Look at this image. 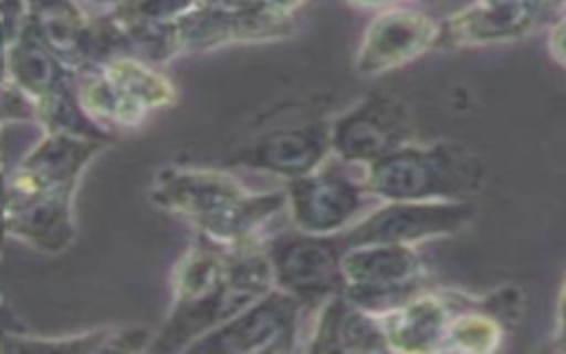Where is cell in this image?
Here are the masks:
<instances>
[{
  "instance_id": "1",
  "label": "cell",
  "mask_w": 566,
  "mask_h": 354,
  "mask_svg": "<svg viewBox=\"0 0 566 354\" xmlns=\"http://www.w3.org/2000/svg\"><path fill=\"white\" fill-rule=\"evenodd\" d=\"M365 173V186L380 201H469L484 179L480 159L458 144H402Z\"/></svg>"
},
{
  "instance_id": "2",
  "label": "cell",
  "mask_w": 566,
  "mask_h": 354,
  "mask_svg": "<svg viewBox=\"0 0 566 354\" xmlns=\"http://www.w3.org/2000/svg\"><path fill=\"white\" fill-rule=\"evenodd\" d=\"M166 204L192 217L221 241H243L285 208V192H248L237 179L188 170L166 179Z\"/></svg>"
},
{
  "instance_id": "3",
  "label": "cell",
  "mask_w": 566,
  "mask_h": 354,
  "mask_svg": "<svg viewBox=\"0 0 566 354\" xmlns=\"http://www.w3.org/2000/svg\"><path fill=\"white\" fill-rule=\"evenodd\" d=\"M340 294L365 312L382 316L424 290V266L413 246H345Z\"/></svg>"
},
{
  "instance_id": "4",
  "label": "cell",
  "mask_w": 566,
  "mask_h": 354,
  "mask_svg": "<svg viewBox=\"0 0 566 354\" xmlns=\"http://www.w3.org/2000/svg\"><path fill=\"white\" fill-rule=\"evenodd\" d=\"M285 208L296 230L312 235H340L363 217L376 199L365 179L349 177L338 157L325 159L312 173L290 181Z\"/></svg>"
},
{
  "instance_id": "5",
  "label": "cell",
  "mask_w": 566,
  "mask_h": 354,
  "mask_svg": "<svg viewBox=\"0 0 566 354\" xmlns=\"http://www.w3.org/2000/svg\"><path fill=\"white\" fill-rule=\"evenodd\" d=\"M343 252L345 243L336 235L303 230L285 232L265 248L274 285L303 305L323 303L343 290Z\"/></svg>"
},
{
  "instance_id": "6",
  "label": "cell",
  "mask_w": 566,
  "mask_h": 354,
  "mask_svg": "<svg viewBox=\"0 0 566 354\" xmlns=\"http://www.w3.org/2000/svg\"><path fill=\"white\" fill-rule=\"evenodd\" d=\"M303 303L281 288H272L234 316L212 327L190 350L197 352H290L298 339Z\"/></svg>"
},
{
  "instance_id": "7",
  "label": "cell",
  "mask_w": 566,
  "mask_h": 354,
  "mask_svg": "<svg viewBox=\"0 0 566 354\" xmlns=\"http://www.w3.org/2000/svg\"><path fill=\"white\" fill-rule=\"evenodd\" d=\"M471 215L469 201H385L340 232V239L345 246H416L462 230Z\"/></svg>"
},
{
  "instance_id": "8",
  "label": "cell",
  "mask_w": 566,
  "mask_h": 354,
  "mask_svg": "<svg viewBox=\"0 0 566 354\" xmlns=\"http://www.w3.org/2000/svg\"><path fill=\"white\" fill-rule=\"evenodd\" d=\"M409 131V115L400 102L367 97L329 124V142L340 162L369 166L407 144Z\"/></svg>"
},
{
  "instance_id": "9",
  "label": "cell",
  "mask_w": 566,
  "mask_h": 354,
  "mask_svg": "<svg viewBox=\"0 0 566 354\" xmlns=\"http://www.w3.org/2000/svg\"><path fill=\"white\" fill-rule=\"evenodd\" d=\"M332 150L327 122H303L268 131L237 153V164L296 179L321 166Z\"/></svg>"
},
{
  "instance_id": "10",
  "label": "cell",
  "mask_w": 566,
  "mask_h": 354,
  "mask_svg": "<svg viewBox=\"0 0 566 354\" xmlns=\"http://www.w3.org/2000/svg\"><path fill=\"white\" fill-rule=\"evenodd\" d=\"M433 20L413 9H387L365 31L356 69L363 75L394 71L436 44Z\"/></svg>"
},
{
  "instance_id": "11",
  "label": "cell",
  "mask_w": 566,
  "mask_h": 354,
  "mask_svg": "<svg viewBox=\"0 0 566 354\" xmlns=\"http://www.w3.org/2000/svg\"><path fill=\"white\" fill-rule=\"evenodd\" d=\"M312 352H380L389 350L380 316L360 310L340 292L321 303L314 323Z\"/></svg>"
},
{
  "instance_id": "12",
  "label": "cell",
  "mask_w": 566,
  "mask_h": 354,
  "mask_svg": "<svg viewBox=\"0 0 566 354\" xmlns=\"http://www.w3.org/2000/svg\"><path fill=\"white\" fill-rule=\"evenodd\" d=\"M535 2H478L449 18L436 35L438 44L478 46L524 35L533 24Z\"/></svg>"
},
{
  "instance_id": "13",
  "label": "cell",
  "mask_w": 566,
  "mask_h": 354,
  "mask_svg": "<svg viewBox=\"0 0 566 354\" xmlns=\"http://www.w3.org/2000/svg\"><path fill=\"white\" fill-rule=\"evenodd\" d=\"M451 319V301L427 294L424 290L380 316L389 350L402 352H431L442 347Z\"/></svg>"
},
{
  "instance_id": "14",
  "label": "cell",
  "mask_w": 566,
  "mask_h": 354,
  "mask_svg": "<svg viewBox=\"0 0 566 354\" xmlns=\"http://www.w3.org/2000/svg\"><path fill=\"white\" fill-rule=\"evenodd\" d=\"M93 146L73 139L69 135H55L46 139L22 166V181L29 188L42 190H62V186L80 170L88 159Z\"/></svg>"
},
{
  "instance_id": "15",
  "label": "cell",
  "mask_w": 566,
  "mask_h": 354,
  "mask_svg": "<svg viewBox=\"0 0 566 354\" xmlns=\"http://www.w3.org/2000/svg\"><path fill=\"white\" fill-rule=\"evenodd\" d=\"M9 64L22 88L35 95H51L57 88L60 71L53 53H49L38 40L22 35L9 55Z\"/></svg>"
},
{
  "instance_id": "16",
  "label": "cell",
  "mask_w": 566,
  "mask_h": 354,
  "mask_svg": "<svg viewBox=\"0 0 566 354\" xmlns=\"http://www.w3.org/2000/svg\"><path fill=\"white\" fill-rule=\"evenodd\" d=\"M500 339L502 327L493 316L484 312H460L453 314L442 347L462 352H489L497 347Z\"/></svg>"
},
{
  "instance_id": "17",
  "label": "cell",
  "mask_w": 566,
  "mask_h": 354,
  "mask_svg": "<svg viewBox=\"0 0 566 354\" xmlns=\"http://www.w3.org/2000/svg\"><path fill=\"white\" fill-rule=\"evenodd\" d=\"M62 195V192H57ZM57 195L42 197L35 204H27L22 210L15 212V228L33 241H51L53 235L69 230L66 226V204ZM15 230V232H18ZM53 243V241H51Z\"/></svg>"
},
{
  "instance_id": "18",
  "label": "cell",
  "mask_w": 566,
  "mask_h": 354,
  "mask_svg": "<svg viewBox=\"0 0 566 354\" xmlns=\"http://www.w3.org/2000/svg\"><path fill=\"white\" fill-rule=\"evenodd\" d=\"M551 51L553 58L566 66V18L557 22L555 29L551 31Z\"/></svg>"
},
{
  "instance_id": "19",
  "label": "cell",
  "mask_w": 566,
  "mask_h": 354,
  "mask_svg": "<svg viewBox=\"0 0 566 354\" xmlns=\"http://www.w3.org/2000/svg\"><path fill=\"white\" fill-rule=\"evenodd\" d=\"M557 323H559V347L566 350V279H564V285H562V292H559V308H557Z\"/></svg>"
},
{
  "instance_id": "20",
  "label": "cell",
  "mask_w": 566,
  "mask_h": 354,
  "mask_svg": "<svg viewBox=\"0 0 566 354\" xmlns=\"http://www.w3.org/2000/svg\"><path fill=\"white\" fill-rule=\"evenodd\" d=\"M263 9H272V11H279V13H287L292 15V11L296 7H301L305 0H256Z\"/></svg>"
},
{
  "instance_id": "21",
  "label": "cell",
  "mask_w": 566,
  "mask_h": 354,
  "mask_svg": "<svg viewBox=\"0 0 566 354\" xmlns=\"http://www.w3.org/2000/svg\"><path fill=\"white\" fill-rule=\"evenodd\" d=\"M13 327H15L13 316H11L4 308H0V350H2V347H7V345H4V341H7V339H13V336H11Z\"/></svg>"
},
{
  "instance_id": "22",
  "label": "cell",
  "mask_w": 566,
  "mask_h": 354,
  "mask_svg": "<svg viewBox=\"0 0 566 354\" xmlns=\"http://www.w3.org/2000/svg\"><path fill=\"white\" fill-rule=\"evenodd\" d=\"M352 2H358V4H365V7H382V4H391L396 0H352Z\"/></svg>"
},
{
  "instance_id": "23",
  "label": "cell",
  "mask_w": 566,
  "mask_h": 354,
  "mask_svg": "<svg viewBox=\"0 0 566 354\" xmlns=\"http://www.w3.org/2000/svg\"><path fill=\"white\" fill-rule=\"evenodd\" d=\"M480 2H513V4H522V2H535V0H480Z\"/></svg>"
},
{
  "instance_id": "24",
  "label": "cell",
  "mask_w": 566,
  "mask_h": 354,
  "mask_svg": "<svg viewBox=\"0 0 566 354\" xmlns=\"http://www.w3.org/2000/svg\"><path fill=\"white\" fill-rule=\"evenodd\" d=\"M86 2H122V0H86Z\"/></svg>"
},
{
  "instance_id": "25",
  "label": "cell",
  "mask_w": 566,
  "mask_h": 354,
  "mask_svg": "<svg viewBox=\"0 0 566 354\" xmlns=\"http://www.w3.org/2000/svg\"><path fill=\"white\" fill-rule=\"evenodd\" d=\"M0 75H2V55H0Z\"/></svg>"
}]
</instances>
